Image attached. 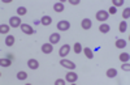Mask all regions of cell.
<instances>
[{
	"mask_svg": "<svg viewBox=\"0 0 130 85\" xmlns=\"http://www.w3.org/2000/svg\"><path fill=\"white\" fill-rule=\"evenodd\" d=\"M108 17H109V15H108L107 10H99V12H96V20H99V21H107Z\"/></svg>",
	"mask_w": 130,
	"mask_h": 85,
	"instance_id": "1",
	"label": "cell"
},
{
	"mask_svg": "<svg viewBox=\"0 0 130 85\" xmlns=\"http://www.w3.org/2000/svg\"><path fill=\"white\" fill-rule=\"evenodd\" d=\"M69 28H70V22H69V21L62 20V21H60V22H57V29H59V30L65 31V30H68Z\"/></svg>",
	"mask_w": 130,
	"mask_h": 85,
	"instance_id": "2",
	"label": "cell"
},
{
	"mask_svg": "<svg viewBox=\"0 0 130 85\" xmlns=\"http://www.w3.org/2000/svg\"><path fill=\"white\" fill-rule=\"evenodd\" d=\"M65 80L68 82H75L78 80V75L75 72H69V73H67V76H65Z\"/></svg>",
	"mask_w": 130,
	"mask_h": 85,
	"instance_id": "3",
	"label": "cell"
},
{
	"mask_svg": "<svg viewBox=\"0 0 130 85\" xmlns=\"http://www.w3.org/2000/svg\"><path fill=\"white\" fill-rule=\"evenodd\" d=\"M20 28H21V30H22V33H25V34H27V35H31L32 33H35V31L32 30V28H31L30 25H27V24H22Z\"/></svg>",
	"mask_w": 130,
	"mask_h": 85,
	"instance_id": "4",
	"label": "cell"
},
{
	"mask_svg": "<svg viewBox=\"0 0 130 85\" xmlns=\"http://www.w3.org/2000/svg\"><path fill=\"white\" fill-rule=\"evenodd\" d=\"M60 64H61L62 67H65V68H68V69H74V68H75L74 63L70 62V60H67V59H62V60L60 62Z\"/></svg>",
	"mask_w": 130,
	"mask_h": 85,
	"instance_id": "5",
	"label": "cell"
},
{
	"mask_svg": "<svg viewBox=\"0 0 130 85\" xmlns=\"http://www.w3.org/2000/svg\"><path fill=\"white\" fill-rule=\"evenodd\" d=\"M9 24H10V26H12V28H18V26L22 25V24H21V20H20V17H10V20H9Z\"/></svg>",
	"mask_w": 130,
	"mask_h": 85,
	"instance_id": "6",
	"label": "cell"
},
{
	"mask_svg": "<svg viewBox=\"0 0 130 85\" xmlns=\"http://www.w3.org/2000/svg\"><path fill=\"white\" fill-rule=\"evenodd\" d=\"M69 51H70V46H69V45H64V46H61L59 54H60L61 58H64V56H67V55L69 54Z\"/></svg>",
	"mask_w": 130,
	"mask_h": 85,
	"instance_id": "7",
	"label": "cell"
},
{
	"mask_svg": "<svg viewBox=\"0 0 130 85\" xmlns=\"http://www.w3.org/2000/svg\"><path fill=\"white\" fill-rule=\"evenodd\" d=\"M53 50V46L52 43H44L42 46V51H43V54H51Z\"/></svg>",
	"mask_w": 130,
	"mask_h": 85,
	"instance_id": "8",
	"label": "cell"
},
{
	"mask_svg": "<svg viewBox=\"0 0 130 85\" xmlns=\"http://www.w3.org/2000/svg\"><path fill=\"white\" fill-rule=\"evenodd\" d=\"M60 41V34L59 33H52L50 35V43H57V42Z\"/></svg>",
	"mask_w": 130,
	"mask_h": 85,
	"instance_id": "9",
	"label": "cell"
},
{
	"mask_svg": "<svg viewBox=\"0 0 130 85\" xmlns=\"http://www.w3.org/2000/svg\"><path fill=\"white\" fill-rule=\"evenodd\" d=\"M27 66H29L30 69H37V68L39 67V63H38V60H35V59H30V60L27 62Z\"/></svg>",
	"mask_w": 130,
	"mask_h": 85,
	"instance_id": "10",
	"label": "cell"
},
{
	"mask_svg": "<svg viewBox=\"0 0 130 85\" xmlns=\"http://www.w3.org/2000/svg\"><path fill=\"white\" fill-rule=\"evenodd\" d=\"M82 28L85 30H89L91 28V20L90 18H83L82 20Z\"/></svg>",
	"mask_w": 130,
	"mask_h": 85,
	"instance_id": "11",
	"label": "cell"
},
{
	"mask_svg": "<svg viewBox=\"0 0 130 85\" xmlns=\"http://www.w3.org/2000/svg\"><path fill=\"white\" fill-rule=\"evenodd\" d=\"M53 9H55V12H57V13H61L62 10H64V4H62L61 2H59V3H55V5H53Z\"/></svg>",
	"mask_w": 130,
	"mask_h": 85,
	"instance_id": "12",
	"label": "cell"
},
{
	"mask_svg": "<svg viewBox=\"0 0 130 85\" xmlns=\"http://www.w3.org/2000/svg\"><path fill=\"white\" fill-rule=\"evenodd\" d=\"M105 75L109 77V79H113V77L117 76V71H116L115 68H109V69H107V73H105Z\"/></svg>",
	"mask_w": 130,
	"mask_h": 85,
	"instance_id": "13",
	"label": "cell"
},
{
	"mask_svg": "<svg viewBox=\"0 0 130 85\" xmlns=\"http://www.w3.org/2000/svg\"><path fill=\"white\" fill-rule=\"evenodd\" d=\"M51 22H52V18L50 16H43L40 20V24H43V25H50Z\"/></svg>",
	"mask_w": 130,
	"mask_h": 85,
	"instance_id": "14",
	"label": "cell"
},
{
	"mask_svg": "<svg viewBox=\"0 0 130 85\" xmlns=\"http://www.w3.org/2000/svg\"><path fill=\"white\" fill-rule=\"evenodd\" d=\"M13 43H14V37L13 35H7V38H5V45L7 46H13Z\"/></svg>",
	"mask_w": 130,
	"mask_h": 85,
	"instance_id": "15",
	"label": "cell"
},
{
	"mask_svg": "<svg viewBox=\"0 0 130 85\" xmlns=\"http://www.w3.org/2000/svg\"><path fill=\"white\" fill-rule=\"evenodd\" d=\"M116 47H117V48H124V47H126V41H125V39H117V41H116Z\"/></svg>",
	"mask_w": 130,
	"mask_h": 85,
	"instance_id": "16",
	"label": "cell"
},
{
	"mask_svg": "<svg viewBox=\"0 0 130 85\" xmlns=\"http://www.w3.org/2000/svg\"><path fill=\"white\" fill-rule=\"evenodd\" d=\"M99 30L102 31V33H108V31L111 30V28H109V25H107V24H102L99 26Z\"/></svg>",
	"mask_w": 130,
	"mask_h": 85,
	"instance_id": "17",
	"label": "cell"
},
{
	"mask_svg": "<svg viewBox=\"0 0 130 85\" xmlns=\"http://www.w3.org/2000/svg\"><path fill=\"white\" fill-rule=\"evenodd\" d=\"M10 63H12V60H9V59H3L2 58V60H0V66H2V67H9L10 66Z\"/></svg>",
	"mask_w": 130,
	"mask_h": 85,
	"instance_id": "18",
	"label": "cell"
},
{
	"mask_svg": "<svg viewBox=\"0 0 130 85\" xmlns=\"http://www.w3.org/2000/svg\"><path fill=\"white\" fill-rule=\"evenodd\" d=\"M129 59H130V55L127 54V52H122V54H120V60L121 62H129Z\"/></svg>",
	"mask_w": 130,
	"mask_h": 85,
	"instance_id": "19",
	"label": "cell"
},
{
	"mask_svg": "<svg viewBox=\"0 0 130 85\" xmlns=\"http://www.w3.org/2000/svg\"><path fill=\"white\" fill-rule=\"evenodd\" d=\"M27 77V73L25 72V71H20L18 73H17V79L18 80H25Z\"/></svg>",
	"mask_w": 130,
	"mask_h": 85,
	"instance_id": "20",
	"label": "cell"
},
{
	"mask_svg": "<svg viewBox=\"0 0 130 85\" xmlns=\"http://www.w3.org/2000/svg\"><path fill=\"white\" fill-rule=\"evenodd\" d=\"M83 51H85V55L87 56L89 59H92V58H94V54H92V51H91V50H90L89 47H85V50H83Z\"/></svg>",
	"mask_w": 130,
	"mask_h": 85,
	"instance_id": "21",
	"label": "cell"
},
{
	"mask_svg": "<svg viewBox=\"0 0 130 85\" xmlns=\"http://www.w3.org/2000/svg\"><path fill=\"white\" fill-rule=\"evenodd\" d=\"M126 29H127V22H126V21L120 22V31H121V33H125Z\"/></svg>",
	"mask_w": 130,
	"mask_h": 85,
	"instance_id": "22",
	"label": "cell"
},
{
	"mask_svg": "<svg viewBox=\"0 0 130 85\" xmlns=\"http://www.w3.org/2000/svg\"><path fill=\"white\" fill-rule=\"evenodd\" d=\"M81 51H82V46H81V43L75 42V43H74V52H75V54H79Z\"/></svg>",
	"mask_w": 130,
	"mask_h": 85,
	"instance_id": "23",
	"label": "cell"
},
{
	"mask_svg": "<svg viewBox=\"0 0 130 85\" xmlns=\"http://www.w3.org/2000/svg\"><path fill=\"white\" fill-rule=\"evenodd\" d=\"M17 13H18V16H25L26 15V8L25 7H18L17 8Z\"/></svg>",
	"mask_w": 130,
	"mask_h": 85,
	"instance_id": "24",
	"label": "cell"
},
{
	"mask_svg": "<svg viewBox=\"0 0 130 85\" xmlns=\"http://www.w3.org/2000/svg\"><path fill=\"white\" fill-rule=\"evenodd\" d=\"M8 31H9V26H8V25L3 24L2 26H0V33H3V34H5V33H8Z\"/></svg>",
	"mask_w": 130,
	"mask_h": 85,
	"instance_id": "25",
	"label": "cell"
},
{
	"mask_svg": "<svg viewBox=\"0 0 130 85\" xmlns=\"http://www.w3.org/2000/svg\"><path fill=\"white\" fill-rule=\"evenodd\" d=\"M122 17H124L125 20L130 17V9H129V8H125V9H124V12H122Z\"/></svg>",
	"mask_w": 130,
	"mask_h": 85,
	"instance_id": "26",
	"label": "cell"
},
{
	"mask_svg": "<svg viewBox=\"0 0 130 85\" xmlns=\"http://www.w3.org/2000/svg\"><path fill=\"white\" fill-rule=\"evenodd\" d=\"M124 4V0H113V7H121Z\"/></svg>",
	"mask_w": 130,
	"mask_h": 85,
	"instance_id": "27",
	"label": "cell"
},
{
	"mask_svg": "<svg viewBox=\"0 0 130 85\" xmlns=\"http://www.w3.org/2000/svg\"><path fill=\"white\" fill-rule=\"evenodd\" d=\"M116 13V8L115 7H111L109 9H108V15H115Z\"/></svg>",
	"mask_w": 130,
	"mask_h": 85,
	"instance_id": "28",
	"label": "cell"
},
{
	"mask_svg": "<svg viewBox=\"0 0 130 85\" xmlns=\"http://www.w3.org/2000/svg\"><path fill=\"white\" fill-rule=\"evenodd\" d=\"M56 85H64L65 84V80H61V79H59V80H56V82H55Z\"/></svg>",
	"mask_w": 130,
	"mask_h": 85,
	"instance_id": "29",
	"label": "cell"
},
{
	"mask_svg": "<svg viewBox=\"0 0 130 85\" xmlns=\"http://www.w3.org/2000/svg\"><path fill=\"white\" fill-rule=\"evenodd\" d=\"M122 69L124 71H130V66L129 64H122Z\"/></svg>",
	"mask_w": 130,
	"mask_h": 85,
	"instance_id": "30",
	"label": "cell"
},
{
	"mask_svg": "<svg viewBox=\"0 0 130 85\" xmlns=\"http://www.w3.org/2000/svg\"><path fill=\"white\" fill-rule=\"evenodd\" d=\"M69 2H70V4H73V5L79 4V0H69Z\"/></svg>",
	"mask_w": 130,
	"mask_h": 85,
	"instance_id": "31",
	"label": "cell"
},
{
	"mask_svg": "<svg viewBox=\"0 0 130 85\" xmlns=\"http://www.w3.org/2000/svg\"><path fill=\"white\" fill-rule=\"evenodd\" d=\"M7 59H9V60H14V58H13L12 54H7Z\"/></svg>",
	"mask_w": 130,
	"mask_h": 85,
	"instance_id": "32",
	"label": "cell"
}]
</instances>
